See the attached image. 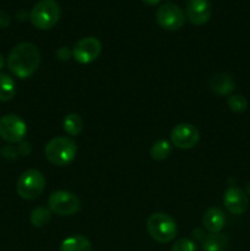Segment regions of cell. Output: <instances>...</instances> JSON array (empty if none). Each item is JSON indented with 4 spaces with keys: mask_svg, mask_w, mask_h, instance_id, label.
Masks as SVG:
<instances>
[{
    "mask_svg": "<svg viewBox=\"0 0 250 251\" xmlns=\"http://www.w3.org/2000/svg\"><path fill=\"white\" fill-rule=\"evenodd\" d=\"M142 2H144V4H146V5H157L158 4L159 1H161V0H141Z\"/></svg>",
    "mask_w": 250,
    "mask_h": 251,
    "instance_id": "cell-28",
    "label": "cell"
},
{
    "mask_svg": "<svg viewBox=\"0 0 250 251\" xmlns=\"http://www.w3.org/2000/svg\"><path fill=\"white\" fill-rule=\"evenodd\" d=\"M60 6L55 0H41L29 12V20L36 28L46 31L53 28L60 19Z\"/></svg>",
    "mask_w": 250,
    "mask_h": 251,
    "instance_id": "cell-4",
    "label": "cell"
},
{
    "mask_svg": "<svg viewBox=\"0 0 250 251\" xmlns=\"http://www.w3.org/2000/svg\"><path fill=\"white\" fill-rule=\"evenodd\" d=\"M60 251H92V244L83 235H71L63 240Z\"/></svg>",
    "mask_w": 250,
    "mask_h": 251,
    "instance_id": "cell-16",
    "label": "cell"
},
{
    "mask_svg": "<svg viewBox=\"0 0 250 251\" xmlns=\"http://www.w3.org/2000/svg\"><path fill=\"white\" fill-rule=\"evenodd\" d=\"M147 232L157 243L166 244L174 240L178 234V227L173 217L163 212L153 213L147 220Z\"/></svg>",
    "mask_w": 250,
    "mask_h": 251,
    "instance_id": "cell-3",
    "label": "cell"
},
{
    "mask_svg": "<svg viewBox=\"0 0 250 251\" xmlns=\"http://www.w3.org/2000/svg\"><path fill=\"white\" fill-rule=\"evenodd\" d=\"M4 65H5V60H4V58H2L1 54H0V70L4 68Z\"/></svg>",
    "mask_w": 250,
    "mask_h": 251,
    "instance_id": "cell-29",
    "label": "cell"
},
{
    "mask_svg": "<svg viewBox=\"0 0 250 251\" xmlns=\"http://www.w3.org/2000/svg\"><path fill=\"white\" fill-rule=\"evenodd\" d=\"M185 15L195 26L207 24L212 15V6L208 0H188L185 5Z\"/></svg>",
    "mask_w": 250,
    "mask_h": 251,
    "instance_id": "cell-11",
    "label": "cell"
},
{
    "mask_svg": "<svg viewBox=\"0 0 250 251\" xmlns=\"http://www.w3.org/2000/svg\"><path fill=\"white\" fill-rule=\"evenodd\" d=\"M41 63V53L37 46L24 42L12 48L7 56V68L19 78H28L33 75Z\"/></svg>",
    "mask_w": 250,
    "mask_h": 251,
    "instance_id": "cell-1",
    "label": "cell"
},
{
    "mask_svg": "<svg viewBox=\"0 0 250 251\" xmlns=\"http://www.w3.org/2000/svg\"><path fill=\"white\" fill-rule=\"evenodd\" d=\"M225 207L233 215H243L249 207V199L243 189L230 186L225 190L223 196Z\"/></svg>",
    "mask_w": 250,
    "mask_h": 251,
    "instance_id": "cell-12",
    "label": "cell"
},
{
    "mask_svg": "<svg viewBox=\"0 0 250 251\" xmlns=\"http://www.w3.org/2000/svg\"><path fill=\"white\" fill-rule=\"evenodd\" d=\"M156 21L166 31H178L185 24V14L175 4H163L156 12Z\"/></svg>",
    "mask_w": 250,
    "mask_h": 251,
    "instance_id": "cell-8",
    "label": "cell"
},
{
    "mask_svg": "<svg viewBox=\"0 0 250 251\" xmlns=\"http://www.w3.org/2000/svg\"><path fill=\"white\" fill-rule=\"evenodd\" d=\"M16 16H17V19H19V20H21V21H24V20L26 19V17L28 16V15L26 14V11H25V10H21V11H19V12H17V15H16Z\"/></svg>",
    "mask_w": 250,
    "mask_h": 251,
    "instance_id": "cell-27",
    "label": "cell"
},
{
    "mask_svg": "<svg viewBox=\"0 0 250 251\" xmlns=\"http://www.w3.org/2000/svg\"><path fill=\"white\" fill-rule=\"evenodd\" d=\"M19 153H21L22 156H28L31 153L32 149H31V144L29 142H20V146H19Z\"/></svg>",
    "mask_w": 250,
    "mask_h": 251,
    "instance_id": "cell-26",
    "label": "cell"
},
{
    "mask_svg": "<svg viewBox=\"0 0 250 251\" xmlns=\"http://www.w3.org/2000/svg\"><path fill=\"white\" fill-rule=\"evenodd\" d=\"M227 104L232 112L242 113L244 110H247L248 100L242 95H230L227 98Z\"/></svg>",
    "mask_w": 250,
    "mask_h": 251,
    "instance_id": "cell-21",
    "label": "cell"
},
{
    "mask_svg": "<svg viewBox=\"0 0 250 251\" xmlns=\"http://www.w3.org/2000/svg\"><path fill=\"white\" fill-rule=\"evenodd\" d=\"M46 188V178L37 169H27L17 179L16 190L24 200L39 198Z\"/></svg>",
    "mask_w": 250,
    "mask_h": 251,
    "instance_id": "cell-5",
    "label": "cell"
},
{
    "mask_svg": "<svg viewBox=\"0 0 250 251\" xmlns=\"http://www.w3.org/2000/svg\"><path fill=\"white\" fill-rule=\"evenodd\" d=\"M200 132L194 125L181 123L175 125L171 131V141L174 147L180 150H190L198 145Z\"/></svg>",
    "mask_w": 250,
    "mask_h": 251,
    "instance_id": "cell-9",
    "label": "cell"
},
{
    "mask_svg": "<svg viewBox=\"0 0 250 251\" xmlns=\"http://www.w3.org/2000/svg\"><path fill=\"white\" fill-rule=\"evenodd\" d=\"M27 134V125L19 115L6 114L0 118V137L9 144H20Z\"/></svg>",
    "mask_w": 250,
    "mask_h": 251,
    "instance_id": "cell-7",
    "label": "cell"
},
{
    "mask_svg": "<svg viewBox=\"0 0 250 251\" xmlns=\"http://www.w3.org/2000/svg\"><path fill=\"white\" fill-rule=\"evenodd\" d=\"M171 251H196V244L194 240L189 239V238H181V239L174 242Z\"/></svg>",
    "mask_w": 250,
    "mask_h": 251,
    "instance_id": "cell-22",
    "label": "cell"
},
{
    "mask_svg": "<svg viewBox=\"0 0 250 251\" xmlns=\"http://www.w3.org/2000/svg\"><path fill=\"white\" fill-rule=\"evenodd\" d=\"M77 152L75 141L70 137L51 139L44 147V156L54 166L63 167L74 161Z\"/></svg>",
    "mask_w": 250,
    "mask_h": 251,
    "instance_id": "cell-2",
    "label": "cell"
},
{
    "mask_svg": "<svg viewBox=\"0 0 250 251\" xmlns=\"http://www.w3.org/2000/svg\"><path fill=\"white\" fill-rule=\"evenodd\" d=\"M51 220V211L46 206H38L34 208L29 216V221H31L32 226L37 228L44 227L48 225Z\"/></svg>",
    "mask_w": 250,
    "mask_h": 251,
    "instance_id": "cell-20",
    "label": "cell"
},
{
    "mask_svg": "<svg viewBox=\"0 0 250 251\" xmlns=\"http://www.w3.org/2000/svg\"><path fill=\"white\" fill-rule=\"evenodd\" d=\"M48 208L59 216H73L80 210V199L70 191H54L49 195Z\"/></svg>",
    "mask_w": 250,
    "mask_h": 251,
    "instance_id": "cell-6",
    "label": "cell"
},
{
    "mask_svg": "<svg viewBox=\"0 0 250 251\" xmlns=\"http://www.w3.org/2000/svg\"><path fill=\"white\" fill-rule=\"evenodd\" d=\"M2 156L7 159H16L17 156H19V150H17L16 147L11 146V145L5 146L4 149H2Z\"/></svg>",
    "mask_w": 250,
    "mask_h": 251,
    "instance_id": "cell-24",
    "label": "cell"
},
{
    "mask_svg": "<svg viewBox=\"0 0 250 251\" xmlns=\"http://www.w3.org/2000/svg\"><path fill=\"white\" fill-rule=\"evenodd\" d=\"M225 217L222 211L217 207L208 208L202 217L203 227L210 233H221L225 227Z\"/></svg>",
    "mask_w": 250,
    "mask_h": 251,
    "instance_id": "cell-14",
    "label": "cell"
},
{
    "mask_svg": "<svg viewBox=\"0 0 250 251\" xmlns=\"http://www.w3.org/2000/svg\"><path fill=\"white\" fill-rule=\"evenodd\" d=\"M63 129L69 136H78L83 129V120L81 117L75 113L68 114L63 120Z\"/></svg>",
    "mask_w": 250,
    "mask_h": 251,
    "instance_id": "cell-18",
    "label": "cell"
},
{
    "mask_svg": "<svg viewBox=\"0 0 250 251\" xmlns=\"http://www.w3.org/2000/svg\"><path fill=\"white\" fill-rule=\"evenodd\" d=\"M56 58L61 61H68L69 59L73 58V50H70L68 47H60L56 50Z\"/></svg>",
    "mask_w": 250,
    "mask_h": 251,
    "instance_id": "cell-23",
    "label": "cell"
},
{
    "mask_svg": "<svg viewBox=\"0 0 250 251\" xmlns=\"http://www.w3.org/2000/svg\"><path fill=\"white\" fill-rule=\"evenodd\" d=\"M16 95V85L9 74H0V100L9 102Z\"/></svg>",
    "mask_w": 250,
    "mask_h": 251,
    "instance_id": "cell-17",
    "label": "cell"
},
{
    "mask_svg": "<svg viewBox=\"0 0 250 251\" xmlns=\"http://www.w3.org/2000/svg\"><path fill=\"white\" fill-rule=\"evenodd\" d=\"M102 43L95 37H86L75 43L73 48V58L80 64H91L100 56Z\"/></svg>",
    "mask_w": 250,
    "mask_h": 251,
    "instance_id": "cell-10",
    "label": "cell"
},
{
    "mask_svg": "<svg viewBox=\"0 0 250 251\" xmlns=\"http://www.w3.org/2000/svg\"><path fill=\"white\" fill-rule=\"evenodd\" d=\"M228 247V238L222 233H211L203 237L201 243L202 251H225Z\"/></svg>",
    "mask_w": 250,
    "mask_h": 251,
    "instance_id": "cell-15",
    "label": "cell"
},
{
    "mask_svg": "<svg viewBox=\"0 0 250 251\" xmlns=\"http://www.w3.org/2000/svg\"><path fill=\"white\" fill-rule=\"evenodd\" d=\"M211 91L218 96H230L234 91L235 82L230 75L225 73H216L208 80Z\"/></svg>",
    "mask_w": 250,
    "mask_h": 251,
    "instance_id": "cell-13",
    "label": "cell"
},
{
    "mask_svg": "<svg viewBox=\"0 0 250 251\" xmlns=\"http://www.w3.org/2000/svg\"><path fill=\"white\" fill-rule=\"evenodd\" d=\"M10 22H11L10 15L6 11H4V10H0V29L9 27Z\"/></svg>",
    "mask_w": 250,
    "mask_h": 251,
    "instance_id": "cell-25",
    "label": "cell"
},
{
    "mask_svg": "<svg viewBox=\"0 0 250 251\" xmlns=\"http://www.w3.org/2000/svg\"><path fill=\"white\" fill-rule=\"evenodd\" d=\"M150 154L154 161H164L172 154V144L164 139L158 140L152 145Z\"/></svg>",
    "mask_w": 250,
    "mask_h": 251,
    "instance_id": "cell-19",
    "label": "cell"
}]
</instances>
